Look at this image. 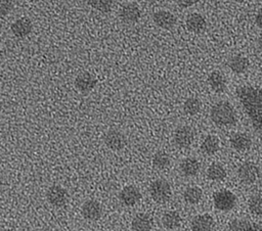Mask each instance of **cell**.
Instances as JSON below:
<instances>
[{
  "instance_id": "obj_12",
  "label": "cell",
  "mask_w": 262,
  "mask_h": 231,
  "mask_svg": "<svg viewBox=\"0 0 262 231\" xmlns=\"http://www.w3.org/2000/svg\"><path fill=\"white\" fill-rule=\"evenodd\" d=\"M11 33L17 38H25L29 36L33 30L32 20L29 17H20L14 20L10 27Z\"/></svg>"
},
{
  "instance_id": "obj_14",
  "label": "cell",
  "mask_w": 262,
  "mask_h": 231,
  "mask_svg": "<svg viewBox=\"0 0 262 231\" xmlns=\"http://www.w3.org/2000/svg\"><path fill=\"white\" fill-rule=\"evenodd\" d=\"M154 22L165 30L172 29L176 24L175 15L167 10H159L152 14Z\"/></svg>"
},
{
  "instance_id": "obj_23",
  "label": "cell",
  "mask_w": 262,
  "mask_h": 231,
  "mask_svg": "<svg viewBox=\"0 0 262 231\" xmlns=\"http://www.w3.org/2000/svg\"><path fill=\"white\" fill-rule=\"evenodd\" d=\"M219 149V139L214 135H208L201 144V150L207 155L216 153Z\"/></svg>"
},
{
  "instance_id": "obj_16",
  "label": "cell",
  "mask_w": 262,
  "mask_h": 231,
  "mask_svg": "<svg viewBox=\"0 0 262 231\" xmlns=\"http://www.w3.org/2000/svg\"><path fill=\"white\" fill-rule=\"evenodd\" d=\"M214 228V220L208 214L194 217L191 221L192 231H212Z\"/></svg>"
},
{
  "instance_id": "obj_29",
  "label": "cell",
  "mask_w": 262,
  "mask_h": 231,
  "mask_svg": "<svg viewBox=\"0 0 262 231\" xmlns=\"http://www.w3.org/2000/svg\"><path fill=\"white\" fill-rule=\"evenodd\" d=\"M249 209L252 214L257 216H262V196L255 195L252 196L249 200Z\"/></svg>"
},
{
  "instance_id": "obj_7",
  "label": "cell",
  "mask_w": 262,
  "mask_h": 231,
  "mask_svg": "<svg viewBox=\"0 0 262 231\" xmlns=\"http://www.w3.org/2000/svg\"><path fill=\"white\" fill-rule=\"evenodd\" d=\"M174 143L180 148H186L194 140V132L188 126H180L174 132Z\"/></svg>"
},
{
  "instance_id": "obj_36",
  "label": "cell",
  "mask_w": 262,
  "mask_h": 231,
  "mask_svg": "<svg viewBox=\"0 0 262 231\" xmlns=\"http://www.w3.org/2000/svg\"><path fill=\"white\" fill-rule=\"evenodd\" d=\"M237 2H247V1H250V0H236Z\"/></svg>"
},
{
  "instance_id": "obj_25",
  "label": "cell",
  "mask_w": 262,
  "mask_h": 231,
  "mask_svg": "<svg viewBox=\"0 0 262 231\" xmlns=\"http://www.w3.org/2000/svg\"><path fill=\"white\" fill-rule=\"evenodd\" d=\"M207 176L212 181H221L226 177V171L220 164H212L207 169Z\"/></svg>"
},
{
  "instance_id": "obj_31",
  "label": "cell",
  "mask_w": 262,
  "mask_h": 231,
  "mask_svg": "<svg viewBox=\"0 0 262 231\" xmlns=\"http://www.w3.org/2000/svg\"><path fill=\"white\" fill-rule=\"evenodd\" d=\"M13 8L12 0H0V17L6 16Z\"/></svg>"
},
{
  "instance_id": "obj_4",
  "label": "cell",
  "mask_w": 262,
  "mask_h": 231,
  "mask_svg": "<svg viewBox=\"0 0 262 231\" xmlns=\"http://www.w3.org/2000/svg\"><path fill=\"white\" fill-rule=\"evenodd\" d=\"M214 206L219 211H230L236 203L235 195L229 190H219L213 195Z\"/></svg>"
},
{
  "instance_id": "obj_1",
  "label": "cell",
  "mask_w": 262,
  "mask_h": 231,
  "mask_svg": "<svg viewBox=\"0 0 262 231\" xmlns=\"http://www.w3.org/2000/svg\"><path fill=\"white\" fill-rule=\"evenodd\" d=\"M235 94L254 130L262 133V86L243 85Z\"/></svg>"
},
{
  "instance_id": "obj_28",
  "label": "cell",
  "mask_w": 262,
  "mask_h": 231,
  "mask_svg": "<svg viewBox=\"0 0 262 231\" xmlns=\"http://www.w3.org/2000/svg\"><path fill=\"white\" fill-rule=\"evenodd\" d=\"M84 1L92 8L100 12L107 13L112 10L114 0H84Z\"/></svg>"
},
{
  "instance_id": "obj_9",
  "label": "cell",
  "mask_w": 262,
  "mask_h": 231,
  "mask_svg": "<svg viewBox=\"0 0 262 231\" xmlns=\"http://www.w3.org/2000/svg\"><path fill=\"white\" fill-rule=\"evenodd\" d=\"M82 216L88 221H97L102 215V206L95 199L86 200L81 209Z\"/></svg>"
},
{
  "instance_id": "obj_8",
  "label": "cell",
  "mask_w": 262,
  "mask_h": 231,
  "mask_svg": "<svg viewBox=\"0 0 262 231\" xmlns=\"http://www.w3.org/2000/svg\"><path fill=\"white\" fill-rule=\"evenodd\" d=\"M237 176L243 183L252 184L259 177V169L255 164L251 161H246L238 167Z\"/></svg>"
},
{
  "instance_id": "obj_21",
  "label": "cell",
  "mask_w": 262,
  "mask_h": 231,
  "mask_svg": "<svg viewBox=\"0 0 262 231\" xmlns=\"http://www.w3.org/2000/svg\"><path fill=\"white\" fill-rule=\"evenodd\" d=\"M227 65L233 73L243 74L249 67V59L243 55H234L228 60Z\"/></svg>"
},
{
  "instance_id": "obj_35",
  "label": "cell",
  "mask_w": 262,
  "mask_h": 231,
  "mask_svg": "<svg viewBox=\"0 0 262 231\" xmlns=\"http://www.w3.org/2000/svg\"><path fill=\"white\" fill-rule=\"evenodd\" d=\"M144 1H146L147 3H156V2H158L159 0H144Z\"/></svg>"
},
{
  "instance_id": "obj_33",
  "label": "cell",
  "mask_w": 262,
  "mask_h": 231,
  "mask_svg": "<svg viewBox=\"0 0 262 231\" xmlns=\"http://www.w3.org/2000/svg\"><path fill=\"white\" fill-rule=\"evenodd\" d=\"M255 21H256V25L258 26V28L262 30V8H260L258 10L256 17H255Z\"/></svg>"
},
{
  "instance_id": "obj_38",
  "label": "cell",
  "mask_w": 262,
  "mask_h": 231,
  "mask_svg": "<svg viewBox=\"0 0 262 231\" xmlns=\"http://www.w3.org/2000/svg\"><path fill=\"white\" fill-rule=\"evenodd\" d=\"M27 1H29V2H37L39 0H27Z\"/></svg>"
},
{
  "instance_id": "obj_26",
  "label": "cell",
  "mask_w": 262,
  "mask_h": 231,
  "mask_svg": "<svg viewBox=\"0 0 262 231\" xmlns=\"http://www.w3.org/2000/svg\"><path fill=\"white\" fill-rule=\"evenodd\" d=\"M170 165V156L165 151L159 150L152 156V166L158 170H164Z\"/></svg>"
},
{
  "instance_id": "obj_30",
  "label": "cell",
  "mask_w": 262,
  "mask_h": 231,
  "mask_svg": "<svg viewBox=\"0 0 262 231\" xmlns=\"http://www.w3.org/2000/svg\"><path fill=\"white\" fill-rule=\"evenodd\" d=\"M250 222L243 219H234L230 222L228 226L229 231H247Z\"/></svg>"
},
{
  "instance_id": "obj_18",
  "label": "cell",
  "mask_w": 262,
  "mask_h": 231,
  "mask_svg": "<svg viewBox=\"0 0 262 231\" xmlns=\"http://www.w3.org/2000/svg\"><path fill=\"white\" fill-rule=\"evenodd\" d=\"M186 28L192 33H201L206 29L207 22L205 17L200 13H191L186 17Z\"/></svg>"
},
{
  "instance_id": "obj_3",
  "label": "cell",
  "mask_w": 262,
  "mask_h": 231,
  "mask_svg": "<svg viewBox=\"0 0 262 231\" xmlns=\"http://www.w3.org/2000/svg\"><path fill=\"white\" fill-rule=\"evenodd\" d=\"M149 194L156 202L164 203L168 201L172 195L171 186L164 179L155 180L149 186Z\"/></svg>"
},
{
  "instance_id": "obj_22",
  "label": "cell",
  "mask_w": 262,
  "mask_h": 231,
  "mask_svg": "<svg viewBox=\"0 0 262 231\" xmlns=\"http://www.w3.org/2000/svg\"><path fill=\"white\" fill-rule=\"evenodd\" d=\"M181 223L180 215L175 211H168L162 217V224L166 229L173 230L179 227Z\"/></svg>"
},
{
  "instance_id": "obj_24",
  "label": "cell",
  "mask_w": 262,
  "mask_h": 231,
  "mask_svg": "<svg viewBox=\"0 0 262 231\" xmlns=\"http://www.w3.org/2000/svg\"><path fill=\"white\" fill-rule=\"evenodd\" d=\"M203 196V191L200 187L196 186H190L185 189L183 192V198L184 200L189 204H195L198 203Z\"/></svg>"
},
{
  "instance_id": "obj_5",
  "label": "cell",
  "mask_w": 262,
  "mask_h": 231,
  "mask_svg": "<svg viewBox=\"0 0 262 231\" xmlns=\"http://www.w3.org/2000/svg\"><path fill=\"white\" fill-rule=\"evenodd\" d=\"M68 191L60 185H52L46 191L48 202L55 207H62L68 202Z\"/></svg>"
},
{
  "instance_id": "obj_19",
  "label": "cell",
  "mask_w": 262,
  "mask_h": 231,
  "mask_svg": "<svg viewBox=\"0 0 262 231\" xmlns=\"http://www.w3.org/2000/svg\"><path fill=\"white\" fill-rule=\"evenodd\" d=\"M208 84L214 92L222 93L226 88V79L222 73L214 71L208 77Z\"/></svg>"
},
{
  "instance_id": "obj_32",
  "label": "cell",
  "mask_w": 262,
  "mask_h": 231,
  "mask_svg": "<svg viewBox=\"0 0 262 231\" xmlns=\"http://www.w3.org/2000/svg\"><path fill=\"white\" fill-rule=\"evenodd\" d=\"M175 1L181 7H190L194 5L199 0H175Z\"/></svg>"
},
{
  "instance_id": "obj_37",
  "label": "cell",
  "mask_w": 262,
  "mask_h": 231,
  "mask_svg": "<svg viewBox=\"0 0 262 231\" xmlns=\"http://www.w3.org/2000/svg\"><path fill=\"white\" fill-rule=\"evenodd\" d=\"M4 231H16V230H14V229H5Z\"/></svg>"
},
{
  "instance_id": "obj_20",
  "label": "cell",
  "mask_w": 262,
  "mask_h": 231,
  "mask_svg": "<svg viewBox=\"0 0 262 231\" xmlns=\"http://www.w3.org/2000/svg\"><path fill=\"white\" fill-rule=\"evenodd\" d=\"M200 161L194 157H186L180 163V171L184 176L191 177L199 173L200 171Z\"/></svg>"
},
{
  "instance_id": "obj_6",
  "label": "cell",
  "mask_w": 262,
  "mask_h": 231,
  "mask_svg": "<svg viewBox=\"0 0 262 231\" xmlns=\"http://www.w3.org/2000/svg\"><path fill=\"white\" fill-rule=\"evenodd\" d=\"M103 141L107 148L114 151L122 150L127 143L125 135L116 129L108 130L103 137Z\"/></svg>"
},
{
  "instance_id": "obj_15",
  "label": "cell",
  "mask_w": 262,
  "mask_h": 231,
  "mask_svg": "<svg viewBox=\"0 0 262 231\" xmlns=\"http://www.w3.org/2000/svg\"><path fill=\"white\" fill-rule=\"evenodd\" d=\"M229 142L231 147L237 151H246L252 145L251 137L248 134L242 132L232 134L229 139Z\"/></svg>"
},
{
  "instance_id": "obj_10",
  "label": "cell",
  "mask_w": 262,
  "mask_h": 231,
  "mask_svg": "<svg viewBox=\"0 0 262 231\" xmlns=\"http://www.w3.org/2000/svg\"><path fill=\"white\" fill-rule=\"evenodd\" d=\"M97 84V79L89 72H83L75 79V87L81 93L90 92Z\"/></svg>"
},
{
  "instance_id": "obj_34",
  "label": "cell",
  "mask_w": 262,
  "mask_h": 231,
  "mask_svg": "<svg viewBox=\"0 0 262 231\" xmlns=\"http://www.w3.org/2000/svg\"><path fill=\"white\" fill-rule=\"evenodd\" d=\"M247 231H262V228H261V226H259L258 224L250 223V225H249Z\"/></svg>"
},
{
  "instance_id": "obj_11",
  "label": "cell",
  "mask_w": 262,
  "mask_h": 231,
  "mask_svg": "<svg viewBox=\"0 0 262 231\" xmlns=\"http://www.w3.org/2000/svg\"><path fill=\"white\" fill-rule=\"evenodd\" d=\"M119 199L126 206H133L141 199L139 189L133 185L125 186L119 193Z\"/></svg>"
},
{
  "instance_id": "obj_17",
  "label": "cell",
  "mask_w": 262,
  "mask_h": 231,
  "mask_svg": "<svg viewBox=\"0 0 262 231\" xmlns=\"http://www.w3.org/2000/svg\"><path fill=\"white\" fill-rule=\"evenodd\" d=\"M131 227L133 231H150L152 227V219L147 214L139 213L132 219Z\"/></svg>"
},
{
  "instance_id": "obj_27",
  "label": "cell",
  "mask_w": 262,
  "mask_h": 231,
  "mask_svg": "<svg viewBox=\"0 0 262 231\" xmlns=\"http://www.w3.org/2000/svg\"><path fill=\"white\" fill-rule=\"evenodd\" d=\"M201 107V101L195 97H189L183 103V110L188 115H195L200 112Z\"/></svg>"
},
{
  "instance_id": "obj_13",
  "label": "cell",
  "mask_w": 262,
  "mask_h": 231,
  "mask_svg": "<svg viewBox=\"0 0 262 231\" xmlns=\"http://www.w3.org/2000/svg\"><path fill=\"white\" fill-rule=\"evenodd\" d=\"M141 12L135 3L124 4L120 10V17L126 24H135L139 20Z\"/></svg>"
},
{
  "instance_id": "obj_2",
  "label": "cell",
  "mask_w": 262,
  "mask_h": 231,
  "mask_svg": "<svg viewBox=\"0 0 262 231\" xmlns=\"http://www.w3.org/2000/svg\"><path fill=\"white\" fill-rule=\"evenodd\" d=\"M210 117L218 127H231L236 123L235 110L227 101L216 102L210 110Z\"/></svg>"
}]
</instances>
